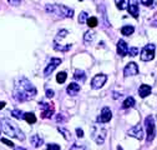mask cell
Wrapping results in <instances>:
<instances>
[{
	"label": "cell",
	"mask_w": 157,
	"mask_h": 150,
	"mask_svg": "<svg viewBox=\"0 0 157 150\" xmlns=\"http://www.w3.org/2000/svg\"><path fill=\"white\" fill-rule=\"evenodd\" d=\"M36 95V88L26 79V78H20L15 83V89H14V99L17 101H28Z\"/></svg>",
	"instance_id": "cell-1"
},
{
	"label": "cell",
	"mask_w": 157,
	"mask_h": 150,
	"mask_svg": "<svg viewBox=\"0 0 157 150\" xmlns=\"http://www.w3.org/2000/svg\"><path fill=\"white\" fill-rule=\"evenodd\" d=\"M0 126H2L3 131H4L6 135H9L11 138H15V139H19V140H21V141L25 140L24 133L11 120H9V119H2V121H0Z\"/></svg>",
	"instance_id": "cell-2"
},
{
	"label": "cell",
	"mask_w": 157,
	"mask_h": 150,
	"mask_svg": "<svg viewBox=\"0 0 157 150\" xmlns=\"http://www.w3.org/2000/svg\"><path fill=\"white\" fill-rule=\"evenodd\" d=\"M45 10L50 14H54L55 16L64 19V18H72L74 16V10L65 6V5H56V4H50L45 6Z\"/></svg>",
	"instance_id": "cell-3"
},
{
	"label": "cell",
	"mask_w": 157,
	"mask_h": 150,
	"mask_svg": "<svg viewBox=\"0 0 157 150\" xmlns=\"http://www.w3.org/2000/svg\"><path fill=\"white\" fill-rule=\"evenodd\" d=\"M145 126H146V131H147L146 141H147V144H150L155 139V135H156V126H155V121H153L152 115H148L145 119Z\"/></svg>",
	"instance_id": "cell-4"
},
{
	"label": "cell",
	"mask_w": 157,
	"mask_h": 150,
	"mask_svg": "<svg viewBox=\"0 0 157 150\" xmlns=\"http://www.w3.org/2000/svg\"><path fill=\"white\" fill-rule=\"evenodd\" d=\"M92 138L97 145H102L106 138V129L100 125H94L92 128Z\"/></svg>",
	"instance_id": "cell-5"
},
{
	"label": "cell",
	"mask_w": 157,
	"mask_h": 150,
	"mask_svg": "<svg viewBox=\"0 0 157 150\" xmlns=\"http://www.w3.org/2000/svg\"><path fill=\"white\" fill-rule=\"evenodd\" d=\"M39 108L41 109V118L43 119H49L54 115V105L45 103V101H40L39 103Z\"/></svg>",
	"instance_id": "cell-6"
},
{
	"label": "cell",
	"mask_w": 157,
	"mask_h": 150,
	"mask_svg": "<svg viewBox=\"0 0 157 150\" xmlns=\"http://www.w3.org/2000/svg\"><path fill=\"white\" fill-rule=\"evenodd\" d=\"M155 49H156V46L153 44L146 45L141 50V60L142 61H150V60H152L155 58Z\"/></svg>",
	"instance_id": "cell-7"
},
{
	"label": "cell",
	"mask_w": 157,
	"mask_h": 150,
	"mask_svg": "<svg viewBox=\"0 0 157 150\" xmlns=\"http://www.w3.org/2000/svg\"><path fill=\"white\" fill-rule=\"evenodd\" d=\"M106 80H107V77H106L105 74L95 75L94 79H92V81H91V88H92V89H100V88H102V86L105 85Z\"/></svg>",
	"instance_id": "cell-8"
},
{
	"label": "cell",
	"mask_w": 157,
	"mask_h": 150,
	"mask_svg": "<svg viewBox=\"0 0 157 150\" xmlns=\"http://www.w3.org/2000/svg\"><path fill=\"white\" fill-rule=\"evenodd\" d=\"M127 135L128 136H132L137 140H142L144 139V129L141 125H136L133 128H131L128 131H127Z\"/></svg>",
	"instance_id": "cell-9"
},
{
	"label": "cell",
	"mask_w": 157,
	"mask_h": 150,
	"mask_svg": "<svg viewBox=\"0 0 157 150\" xmlns=\"http://www.w3.org/2000/svg\"><path fill=\"white\" fill-rule=\"evenodd\" d=\"M63 63V60L60 59V58H52L51 60H50V63L48 64V66L45 68V70H44V75L45 77H49V75Z\"/></svg>",
	"instance_id": "cell-10"
},
{
	"label": "cell",
	"mask_w": 157,
	"mask_h": 150,
	"mask_svg": "<svg viewBox=\"0 0 157 150\" xmlns=\"http://www.w3.org/2000/svg\"><path fill=\"white\" fill-rule=\"evenodd\" d=\"M111 119H112V112H111L110 108L105 106V108L101 110V114H100V116L97 118V121L101 123V124H104V123H109Z\"/></svg>",
	"instance_id": "cell-11"
},
{
	"label": "cell",
	"mask_w": 157,
	"mask_h": 150,
	"mask_svg": "<svg viewBox=\"0 0 157 150\" xmlns=\"http://www.w3.org/2000/svg\"><path fill=\"white\" fill-rule=\"evenodd\" d=\"M139 74V66L136 63H128L125 69H124V75L125 77H133V75Z\"/></svg>",
	"instance_id": "cell-12"
},
{
	"label": "cell",
	"mask_w": 157,
	"mask_h": 150,
	"mask_svg": "<svg viewBox=\"0 0 157 150\" xmlns=\"http://www.w3.org/2000/svg\"><path fill=\"white\" fill-rule=\"evenodd\" d=\"M128 49L130 48H128V45H127V43L125 40H119L117 41V54H119L121 58H124V56L127 55Z\"/></svg>",
	"instance_id": "cell-13"
},
{
	"label": "cell",
	"mask_w": 157,
	"mask_h": 150,
	"mask_svg": "<svg viewBox=\"0 0 157 150\" xmlns=\"http://www.w3.org/2000/svg\"><path fill=\"white\" fill-rule=\"evenodd\" d=\"M151 86L150 85H147V84H142L140 88H139V95L141 97V98H146V97H148L150 94H151Z\"/></svg>",
	"instance_id": "cell-14"
},
{
	"label": "cell",
	"mask_w": 157,
	"mask_h": 150,
	"mask_svg": "<svg viewBox=\"0 0 157 150\" xmlns=\"http://www.w3.org/2000/svg\"><path fill=\"white\" fill-rule=\"evenodd\" d=\"M66 91H67L69 95H76V94L80 91V85L76 84V83H71V84L67 86Z\"/></svg>",
	"instance_id": "cell-15"
},
{
	"label": "cell",
	"mask_w": 157,
	"mask_h": 150,
	"mask_svg": "<svg viewBox=\"0 0 157 150\" xmlns=\"http://www.w3.org/2000/svg\"><path fill=\"white\" fill-rule=\"evenodd\" d=\"M30 143H31L35 148H40V146L44 144V140H43V138H40L39 135H33V136L30 138Z\"/></svg>",
	"instance_id": "cell-16"
},
{
	"label": "cell",
	"mask_w": 157,
	"mask_h": 150,
	"mask_svg": "<svg viewBox=\"0 0 157 150\" xmlns=\"http://www.w3.org/2000/svg\"><path fill=\"white\" fill-rule=\"evenodd\" d=\"M127 10H128L130 15H132L135 19H137V18H139V5H137L136 3H135V4H131V5H128Z\"/></svg>",
	"instance_id": "cell-17"
},
{
	"label": "cell",
	"mask_w": 157,
	"mask_h": 150,
	"mask_svg": "<svg viewBox=\"0 0 157 150\" xmlns=\"http://www.w3.org/2000/svg\"><path fill=\"white\" fill-rule=\"evenodd\" d=\"M133 31H135V28H133L132 25H125V26L121 28V34L125 35V36H130V35H132Z\"/></svg>",
	"instance_id": "cell-18"
},
{
	"label": "cell",
	"mask_w": 157,
	"mask_h": 150,
	"mask_svg": "<svg viewBox=\"0 0 157 150\" xmlns=\"http://www.w3.org/2000/svg\"><path fill=\"white\" fill-rule=\"evenodd\" d=\"M115 2H116V6L120 10H125L130 5V0H115Z\"/></svg>",
	"instance_id": "cell-19"
},
{
	"label": "cell",
	"mask_w": 157,
	"mask_h": 150,
	"mask_svg": "<svg viewBox=\"0 0 157 150\" xmlns=\"http://www.w3.org/2000/svg\"><path fill=\"white\" fill-rule=\"evenodd\" d=\"M135 106V99L132 97H128L125 99V101L122 103V108L124 109H130V108H133Z\"/></svg>",
	"instance_id": "cell-20"
},
{
	"label": "cell",
	"mask_w": 157,
	"mask_h": 150,
	"mask_svg": "<svg viewBox=\"0 0 157 150\" xmlns=\"http://www.w3.org/2000/svg\"><path fill=\"white\" fill-rule=\"evenodd\" d=\"M24 119L29 124H35L36 123V116L34 115V112H25V114H24Z\"/></svg>",
	"instance_id": "cell-21"
},
{
	"label": "cell",
	"mask_w": 157,
	"mask_h": 150,
	"mask_svg": "<svg viewBox=\"0 0 157 150\" xmlns=\"http://www.w3.org/2000/svg\"><path fill=\"white\" fill-rule=\"evenodd\" d=\"M74 79L75 80H80V81H85L86 79V75L82 70H76L75 71V75H74Z\"/></svg>",
	"instance_id": "cell-22"
},
{
	"label": "cell",
	"mask_w": 157,
	"mask_h": 150,
	"mask_svg": "<svg viewBox=\"0 0 157 150\" xmlns=\"http://www.w3.org/2000/svg\"><path fill=\"white\" fill-rule=\"evenodd\" d=\"M54 49H55L56 51H67V50L71 49V44H66L65 46H61V45H59V44L55 41V43H54Z\"/></svg>",
	"instance_id": "cell-23"
},
{
	"label": "cell",
	"mask_w": 157,
	"mask_h": 150,
	"mask_svg": "<svg viewBox=\"0 0 157 150\" xmlns=\"http://www.w3.org/2000/svg\"><path fill=\"white\" fill-rule=\"evenodd\" d=\"M66 79H67V75H66V73H65V71H61V73H59V74L56 75V81H57L59 84L65 83V81H66Z\"/></svg>",
	"instance_id": "cell-24"
},
{
	"label": "cell",
	"mask_w": 157,
	"mask_h": 150,
	"mask_svg": "<svg viewBox=\"0 0 157 150\" xmlns=\"http://www.w3.org/2000/svg\"><path fill=\"white\" fill-rule=\"evenodd\" d=\"M86 23H87V25H89L90 28H95V26L97 25V23H99V20H97V18L91 16V18H87Z\"/></svg>",
	"instance_id": "cell-25"
},
{
	"label": "cell",
	"mask_w": 157,
	"mask_h": 150,
	"mask_svg": "<svg viewBox=\"0 0 157 150\" xmlns=\"http://www.w3.org/2000/svg\"><path fill=\"white\" fill-rule=\"evenodd\" d=\"M57 130L64 135V138H65L66 140H70L71 134H70V131H69V130H66V129H64V128H57Z\"/></svg>",
	"instance_id": "cell-26"
},
{
	"label": "cell",
	"mask_w": 157,
	"mask_h": 150,
	"mask_svg": "<svg viewBox=\"0 0 157 150\" xmlns=\"http://www.w3.org/2000/svg\"><path fill=\"white\" fill-rule=\"evenodd\" d=\"M11 115H13L14 118H16V119H24V114H23V111L17 110V109H15V110H13V111H11Z\"/></svg>",
	"instance_id": "cell-27"
},
{
	"label": "cell",
	"mask_w": 157,
	"mask_h": 150,
	"mask_svg": "<svg viewBox=\"0 0 157 150\" xmlns=\"http://www.w3.org/2000/svg\"><path fill=\"white\" fill-rule=\"evenodd\" d=\"M87 18H89L87 13H86V11H82V13L80 14V16H78V23H80V24H85L86 20H87Z\"/></svg>",
	"instance_id": "cell-28"
},
{
	"label": "cell",
	"mask_w": 157,
	"mask_h": 150,
	"mask_svg": "<svg viewBox=\"0 0 157 150\" xmlns=\"http://www.w3.org/2000/svg\"><path fill=\"white\" fill-rule=\"evenodd\" d=\"M94 33L92 31H87V33H85V35H84V40H85V43H89V41H92L94 40Z\"/></svg>",
	"instance_id": "cell-29"
},
{
	"label": "cell",
	"mask_w": 157,
	"mask_h": 150,
	"mask_svg": "<svg viewBox=\"0 0 157 150\" xmlns=\"http://www.w3.org/2000/svg\"><path fill=\"white\" fill-rule=\"evenodd\" d=\"M70 150H87V149H86V146H85V145H78V144H74V145L70 148Z\"/></svg>",
	"instance_id": "cell-30"
},
{
	"label": "cell",
	"mask_w": 157,
	"mask_h": 150,
	"mask_svg": "<svg viewBox=\"0 0 157 150\" xmlns=\"http://www.w3.org/2000/svg\"><path fill=\"white\" fill-rule=\"evenodd\" d=\"M67 34H69L67 30H60V31L57 33V39H64V38H65Z\"/></svg>",
	"instance_id": "cell-31"
},
{
	"label": "cell",
	"mask_w": 157,
	"mask_h": 150,
	"mask_svg": "<svg viewBox=\"0 0 157 150\" xmlns=\"http://www.w3.org/2000/svg\"><path fill=\"white\" fill-rule=\"evenodd\" d=\"M127 54H130V56H136L137 54H139V49L137 48H130Z\"/></svg>",
	"instance_id": "cell-32"
},
{
	"label": "cell",
	"mask_w": 157,
	"mask_h": 150,
	"mask_svg": "<svg viewBox=\"0 0 157 150\" xmlns=\"http://www.w3.org/2000/svg\"><path fill=\"white\" fill-rule=\"evenodd\" d=\"M46 149L48 150H60V145H57V144H49Z\"/></svg>",
	"instance_id": "cell-33"
},
{
	"label": "cell",
	"mask_w": 157,
	"mask_h": 150,
	"mask_svg": "<svg viewBox=\"0 0 157 150\" xmlns=\"http://www.w3.org/2000/svg\"><path fill=\"white\" fill-rule=\"evenodd\" d=\"M2 143L6 144V145H8V146H10V148H15L14 143H13V141H10V140H8V139H5V138H3V139H2Z\"/></svg>",
	"instance_id": "cell-34"
},
{
	"label": "cell",
	"mask_w": 157,
	"mask_h": 150,
	"mask_svg": "<svg viewBox=\"0 0 157 150\" xmlns=\"http://www.w3.org/2000/svg\"><path fill=\"white\" fill-rule=\"evenodd\" d=\"M141 4L142 5H146V6H152L153 0H141Z\"/></svg>",
	"instance_id": "cell-35"
},
{
	"label": "cell",
	"mask_w": 157,
	"mask_h": 150,
	"mask_svg": "<svg viewBox=\"0 0 157 150\" xmlns=\"http://www.w3.org/2000/svg\"><path fill=\"white\" fill-rule=\"evenodd\" d=\"M76 135H77V138H82L84 136V130L80 129V128H77L76 129Z\"/></svg>",
	"instance_id": "cell-36"
},
{
	"label": "cell",
	"mask_w": 157,
	"mask_h": 150,
	"mask_svg": "<svg viewBox=\"0 0 157 150\" xmlns=\"http://www.w3.org/2000/svg\"><path fill=\"white\" fill-rule=\"evenodd\" d=\"M54 97V90H51V89H46V98H52Z\"/></svg>",
	"instance_id": "cell-37"
},
{
	"label": "cell",
	"mask_w": 157,
	"mask_h": 150,
	"mask_svg": "<svg viewBox=\"0 0 157 150\" xmlns=\"http://www.w3.org/2000/svg\"><path fill=\"white\" fill-rule=\"evenodd\" d=\"M8 2H9L11 5H19V4H20L21 0H8Z\"/></svg>",
	"instance_id": "cell-38"
},
{
	"label": "cell",
	"mask_w": 157,
	"mask_h": 150,
	"mask_svg": "<svg viewBox=\"0 0 157 150\" xmlns=\"http://www.w3.org/2000/svg\"><path fill=\"white\" fill-rule=\"evenodd\" d=\"M122 95L121 94H119V93H113V99H119V98H121Z\"/></svg>",
	"instance_id": "cell-39"
},
{
	"label": "cell",
	"mask_w": 157,
	"mask_h": 150,
	"mask_svg": "<svg viewBox=\"0 0 157 150\" xmlns=\"http://www.w3.org/2000/svg\"><path fill=\"white\" fill-rule=\"evenodd\" d=\"M56 120H57V121H63V120H64V118H63L60 114H59V115H57V118H56Z\"/></svg>",
	"instance_id": "cell-40"
},
{
	"label": "cell",
	"mask_w": 157,
	"mask_h": 150,
	"mask_svg": "<svg viewBox=\"0 0 157 150\" xmlns=\"http://www.w3.org/2000/svg\"><path fill=\"white\" fill-rule=\"evenodd\" d=\"M4 106H5V101H0V110L4 109Z\"/></svg>",
	"instance_id": "cell-41"
},
{
	"label": "cell",
	"mask_w": 157,
	"mask_h": 150,
	"mask_svg": "<svg viewBox=\"0 0 157 150\" xmlns=\"http://www.w3.org/2000/svg\"><path fill=\"white\" fill-rule=\"evenodd\" d=\"M152 25H153V26H156V28H157V20H155V22H153V23H152Z\"/></svg>",
	"instance_id": "cell-42"
},
{
	"label": "cell",
	"mask_w": 157,
	"mask_h": 150,
	"mask_svg": "<svg viewBox=\"0 0 157 150\" xmlns=\"http://www.w3.org/2000/svg\"><path fill=\"white\" fill-rule=\"evenodd\" d=\"M15 150H25V149H23V148H15Z\"/></svg>",
	"instance_id": "cell-43"
},
{
	"label": "cell",
	"mask_w": 157,
	"mask_h": 150,
	"mask_svg": "<svg viewBox=\"0 0 157 150\" xmlns=\"http://www.w3.org/2000/svg\"><path fill=\"white\" fill-rule=\"evenodd\" d=\"M117 150H124V149H122V148H121V146L119 145V148H117Z\"/></svg>",
	"instance_id": "cell-44"
},
{
	"label": "cell",
	"mask_w": 157,
	"mask_h": 150,
	"mask_svg": "<svg viewBox=\"0 0 157 150\" xmlns=\"http://www.w3.org/2000/svg\"><path fill=\"white\" fill-rule=\"evenodd\" d=\"M81 2H82V0H81Z\"/></svg>",
	"instance_id": "cell-45"
}]
</instances>
